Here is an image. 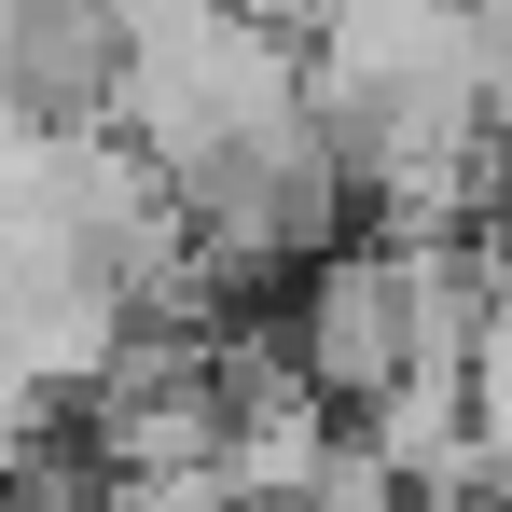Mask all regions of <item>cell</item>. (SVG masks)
<instances>
[{
  "instance_id": "cell-1",
  "label": "cell",
  "mask_w": 512,
  "mask_h": 512,
  "mask_svg": "<svg viewBox=\"0 0 512 512\" xmlns=\"http://www.w3.org/2000/svg\"><path fill=\"white\" fill-rule=\"evenodd\" d=\"M277 333H291L305 388H319L333 416H374L388 374L416 360V333H402V250H388V236H333L319 263H291Z\"/></svg>"
},
{
  "instance_id": "cell-2",
  "label": "cell",
  "mask_w": 512,
  "mask_h": 512,
  "mask_svg": "<svg viewBox=\"0 0 512 512\" xmlns=\"http://www.w3.org/2000/svg\"><path fill=\"white\" fill-rule=\"evenodd\" d=\"M125 97V14L111 0H0V125L84 139Z\"/></svg>"
},
{
  "instance_id": "cell-3",
  "label": "cell",
  "mask_w": 512,
  "mask_h": 512,
  "mask_svg": "<svg viewBox=\"0 0 512 512\" xmlns=\"http://www.w3.org/2000/svg\"><path fill=\"white\" fill-rule=\"evenodd\" d=\"M402 499H416V485H402V471H388V457H374V443L346 429L333 457H319V485H305L291 512H402Z\"/></svg>"
},
{
  "instance_id": "cell-4",
  "label": "cell",
  "mask_w": 512,
  "mask_h": 512,
  "mask_svg": "<svg viewBox=\"0 0 512 512\" xmlns=\"http://www.w3.org/2000/svg\"><path fill=\"white\" fill-rule=\"evenodd\" d=\"M111 512H236L222 471H111Z\"/></svg>"
},
{
  "instance_id": "cell-5",
  "label": "cell",
  "mask_w": 512,
  "mask_h": 512,
  "mask_svg": "<svg viewBox=\"0 0 512 512\" xmlns=\"http://www.w3.org/2000/svg\"><path fill=\"white\" fill-rule=\"evenodd\" d=\"M42 416H56V402H42V388H28V374L0 360V485L28 471V443H42Z\"/></svg>"
},
{
  "instance_id": "cell-6",
  "label": "cell",
  "mask_w": 512,
  "mask_h": 512,
  "mask_svg": "<svg viewBox=\"0 0 512 512\" xmlns=\"http://www.w3.org/2000/svg\"><path fill=\"white\" fill-rule=\"evenodd\" d=\"M222 14H250V28H277V42H319L333 0H222Z\"/></svg>"
},
{
  "instance_id": "cell-7",
  "label": "cell",
  "mask_w": 512,
  "mask_h": 512,
  "mask_svg": "<svg viewBox=\"0 0 512 512\" xmlns=\"http://www.w3.org/2000/svg\"><path fill=\"white\" fill-rule=\"evenodd\" d=\"M236 512H263V499H236Z\"/></svg>"
}]
</instances>
